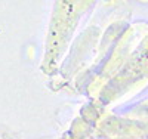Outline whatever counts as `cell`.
Segmentation results:
<instances>
[{"instance_id": "1", "label": "cell", "mask_w": 148, "mask_h": 139, "mask_svg": "<svg viewBox=\"0 0 148 139\" xmlns=\"http://www.w3.org/2000/svg\"><path fill=\"white\" fill-rule=\"evenodd\" d=\"M77 2H58L56 9L53 12L52 24L49 28V36L46 42V55L43 62V70L52 71L56 61L62 56L64 49L68 45V40L71 37V33L74 31V27L77 25L79 18L82 14H84V8L90 6L92 3H83L79 2L77 9H74Z\"/></svg>"}]
</instances>
